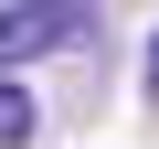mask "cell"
<instances>
[{
	"label": "cell",
	"instance_id": "obj_1",
	"mask_svg": "<svg viewBox=\"0 0 159 149\" xmlns=\"http://www.w3.org/2000/svg\"><path fill=\"white\" fill-rule=\"evenodd\" d=\"M85 32V0H0V74Z\"/></svg>",
	"mask_w": 159,
	"mask_h": 149
},
{
	"label": "cell",
	"instance_id": "obj_2",
	"mask_svg": "<svg viewBox=\"0 0 159 149\" xmlns=\"http://www.w3.org/2000/svg\"><path fill=\"white\" fill-rule=\"evenodd\" d=\"M21 138H32V96L0 74V149H21Z\"/></svg>",
	"mask_w": 159,
	"mask_h": 149
},
{
	"label": "cell",
	"instance_id": "obj_3",
	"mask_svg": "<svg viewBox=\"0 0 159 149\" xmlns=\"http://www.w3.org/2000/svg\"><path fill=\"white\" fill-rule=\"evenodd\" d=\"M148 96H159V32H148Z\"/></svg>",
	"mask_w": 159,
	"mask_h": 149
}]
</instances>
